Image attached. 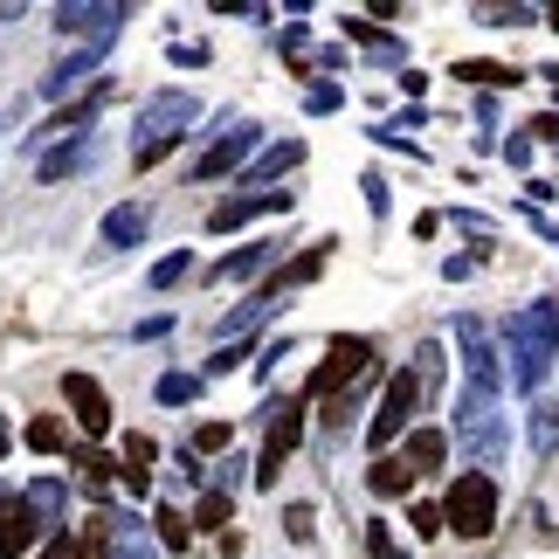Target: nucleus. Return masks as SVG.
I'll use <instances>...</instances> for the list:
<instances>
[{
	"label": "nucleus",
	"mask_w": 559,
	"mask_h": 559,
	"mask_svg": "<svg viewBox=\"0 0 559 559\" xmlns=\"http://www.w3.org/2000/svg\"><path fill=\"white\" fill-rule=\"evenodd\" d=\"M504 359H511V386L519 394H539L546 367L559 359V311L552 305H525L504 318Z\"/></svg>",
	"instance_id": "f257e3e1"
},
{
	"label": "nucleus",
	"mask_w": 559,
	"mask_h": 559,
	"mask_svg": "<svg viewBox=\"0 0 559 559\" xmlns=\"http://www.w3.org/2000/svg\"><path fill=\"white\" fill-rule=\"evenodd\" d=\"M449 428H456V442H463V456L490 469V463H504V407H498V386H463L456 407H449Z\"/></svg>",
	"instance_id": "f03ea898"
},
{
	"label": "nucleus",
	"mask_w": 559,
	"mask_h": 559,
	"mask_svg": "<svg viewBox=\"0 0 559 559\" xmlns=\"http://www.w3.org/2000/svg\"><path fill=\"white\" fill-rule=\"evenodd\" d=\"M201 118V104H193L187 91H159V97H145V111H139V145H132V166H159L174 145L187 139V124Z\"/></svg>",
	"instance_id": "7ed1b4c3"
},
{
	"label": "nucleus",
	"mask_w": 559,
	"mask_h": 559,
	"mask_svg": "<svg viewBox=\"0 0 559 559\" xmlns=\"http://www.w3.org/2000/svg\"><path fill=\"white\" fill-rule=\"evenodd\" d=\"M442 525L456 539H490V525H498V477L490 469H463L442 498Z\"/></svg>",
	"instance_id": "20e7f679"
},
{
	"label": "nucleus",
	"mask_w": 559,
	"mask_h": 559,
	"mask_svg": "<svg viewBox=\"0 0 559 559\" xmlns=\"http://www.w3.org/2000/svg\"><path fill=\"white\" fill-rule=\"evenodd\" d=\"M373 367H380V359H373L367 338H332V359L305 380V394H325V401H332V394H346V386H353L359 373H373Z\"/></svg>",
	"instance_id": "39448f33"
},
{
	"label": "nucleus",
	"mask_w": 559,
	"mask_h": 559,
	"mask_svg": "<svg viewBox=\"0 0 559 559\" xmlns=\"http://www.w3.org/2000/svg\"><path fill=\"white\" fill-rule=\"evenodd\" d=\"M415 401H421V380L415 373H394L386 380V394H380V407H373V421H367V442L386 456V442L401 436L407 421H415Z\"/></svg>",
	"instance_id": "423d86ee"
},
{
	"label": "nucleus",
	"mask_w": 559,
	"mask_h": 559,
	"mask_svg": "<svg viewBox=\"0 0 559 559\" xmlns=\"http://www.w3.org/2000/svg\"><path fill=\"white\" fill-rule=\"evenodd\" d=\"M305 442V401H276L270 407V436H263V463H255V484H276V469H284V456Z\"/></svg>",
	"instance_id": "0eeeda50"
},
{
	"label": "nucleus",
	"mask_w": 559,
	"mask_h": 559,
	"mask_svg": "<svg viewBox=\"0 0 559 559\" xmlns=\"http://www.w3.org/2000/svg\"><path fill=\"white\" fill-rule=\"evenodd\" d=\"M255 139H263V124H249V118H235L222 139L207 145L201 159H193V180H222V174H235V166H242L249 153H255Z\"/></svg>",
	"instance_id": "6e6552de"
},
{
	"label": "nucleus",
	"mask_w": 559,
	"mask_h": 559,
	"mask_svg": "<svg viewBox=\"0 0 559 559\" xmlns=\"http://www.w3.org/2000/svg\"><path fill=\"white\" fill-rule=\"evenodd\" d=\"M49 532H41L35 519V504L28 498H0V559H28Z\"/></svg>",
	"instance_id": "1a4fd4ad"
},
{
	"label": "nucleus",
	"mask_w": 559,
	"mask_h": 559,
	"mask_svg": "<svg viewBox=\"0 0 559 559\" xmlns=\"http://www.w3.org/2000/svg\"><path fill=\"white\" fill-rule=\"evenodd\" d=\"M62 401H70L83 436H104V428H111V394H104L91 373H62Z\"/></svg>",
	"instance_id": "9d476101"
},
{
	"label": "nucleus",
	"mask_w": 559,
	"mask_h": 559,
	"mask_svg": "<svg viewBox=\"0 0 559 559\" xmlns=\"http://www.w3.org/2000/svg\"><path fill=\"white\" fill-rule=\"evenodd\" d=\"M456 346H463L469 386H498V338H490L484 318H456Z\"/></svg>",
	"instance_id": "9b49d317"
},
{
	"label": "nucleus",
	"mask_w": 559,
	"mask_h": 559,
	"mask_svg": "<svg viewBox=\"0 0 559 559\" xmlns=\"http://www.w3.org/2000/svg\"><path fill=\"white\" fill-rule=\"evenodd\" d=\"M56 28L62 35H118L124 28V8H111V0H62L56 8Z\"/></svg>",
	"instance_id": "f8f14e48"
},
{
	"label": "nucleus",
	"mask_w": 559,
	"mask_h": 559,
	"mask_svg": "<svg viewBox=\"0 0 559 559\" xmlns=\"http://www.w3.org/2000/svg\"><path fill=\"white\" fill-rule=\"evenodd\" d=\"M255 214H290V193H235V201H222V207L207 214V228H214V235H228V228L255 222Z\"/></svg>",
	"instance_id": "ddd939ff"
},
{
	"label": "nucleus",
	"mask_w": 559,
	"mask_h": 559,
	"mask_svg": "<svg viewBox=\"0 0 559 559\" xmlns=\"http://www.w3.org/2000/svg\"><path fill=\"white\" fill-rule=\"evenodd\" d=\"M104 104H111V83H104V76H97V83H91V91H83L76 104H62V111H56L49 124H41V139H62V132H70V139H76V132H91V118L104 111Z\"/></svg>",
	"instance_id": "4468645a"
},
{
	"label": "nucleus",
	"mask_w": 559,
	"mask_h": 559,
	"mask_svg": "<svg viewBox=\"0 0 559 559\" xmlns=\"http://www.w3.org/2000/svg\"><path fill=\"white\" fill-rule=\"evenodd\" d=\"M91 159H97V132H76L70 145H49V153H41V180H70Z\"/></svg>",
	"instance_id": "2eb2a0df"
},
{
	"label": "nucleus",
	"mask_w": 559,
	"mask_h": 559,
	"mask_svg": "<svg viewBox=\"0 0 559 559\" xmlns=\"http://www.w3.org/2000/svg\"><path fill=\"white\" fill-rule=\"evenodd\" d=\"M270 263H276V242H249V249H235V255L214 263V284H255Z\"/></svg>",
	"instance_id": "dca6fc26"
},
{
	"label": "nucleus",
	"mask_w": 559,
	"mask_h": 559,
	"mask_svg": "<svg viewBox=\"0 0 559 559\" xmlns=\"http://www.w3.org/2000/svg\"><path fill=\"white\" fill-rule=\"evenodd\" d=\"M332 249H338V242H311V249H297L290 263L276 270V276H270V297H276V290H297V284H311V276H318V270L332 263Z\"/></svg>",
	"instance_id": "f3484780"
},
{
	"label": "nucleus",
	"mask_w": 559,
	"mask_h": 559,
	"mask_svg": "<svg viewBox=\"0 0 559 559\" xmlns=\"http://www.w3.org/2000/svg\"><path fill=\"white\" fill-rule=\"evenodd\" d=\"M145 228H153V207H145V201H132V207H111V214H104V242H111V249H132V242H145Z\"/></svg>",
	"instance_id": "a211bd4d"
},
{
	"label": "nucleus",
	"mask_w": 559,
	"mask_h": 559,
	"mask_svg": "<svg viewBox=\"0 0 559 559\" xmlns=\"http://www.w3.org/2000/svg\"><path fill=\"white\" fill-rule=\"evenodd\" d=\"M449 76L456 83H484V91H511V83H525L511 62H490V56H463V62H449Z\"/></svg>",
	"instance_id": "6ab92c4d"
},
{
	"label": "nucleus",
	"mask_w": 559,
	"mask_h": 559,
	"mask_svg": "<svg viewBox=\"0 0 559 559\" xmlns=\"http://www.w3.org/2000/svg\"><path fill=\"white\" fill-rule=\"evenodd\" d=\"M21 498L35 504V519H41V532H70L62 525V511H70V490H62V477H41V484H28Z\"/></svg>",
	"instance_id": "aec40b11"
},
{
	"label": "nucleus",
	"mask_w": 559,
	"mask_h": 559,
	"mask_svg": "<svg viewBox=\"0 0 559 559\" xmlns=\"http://www.w3.org/2000/svg\"><path fill=\"white\" fill-rule=\"evenodd\" d=\"M367 484H373V498H407V490H415V469H407L401 456H373Z\"/></svg>",
	"instance_id": "412c9836"
},
{
	"label": "nucleus",
	"mask_w": 559,
	"mask_h": 559,
	"mask_svg": "<svg viewBox=\"0 0 559 559\" xmlns=\"http://www.w3.org/2000/svg\"><path fill=\"white\" fill-rule=\"evenodd\" d=\"M111 552L118 559H159L153 546H145V525L132 519V511H111Z\"/></svg>",
	"instance_id": "4be33fe9"
},
{
	"label": "nucleus",
	"mask_w": 559,
	"mask_h": 559,
	"mask_svg": "<svg viewBox=\"0 0 559 559\" xmlns=\"http://www.w3.org/2000/svg\"><path fill=\"white\" fill-rule=\"evenodd\" d=\"M442 456H449V436H442V428H415V436H407V449H401L407 469H436Z\"/></svg>",
	"instance_id": "5701e85b"
},
{
	"label": "nucleus",
	"mask_w": 559,
	"mask_h": 559,
	"mask_svg": "<svg viewBox=\"0 0 559 559\" xmlns=\"http://www.w3.org/2000/svg\"><path fill=\"white\" fill-rule=\"evenodd\" d=\"M290 166H305V139H284V145H270V153L249 166V180H284Z\"/></svg>",
	"instance_id": "b1692460"
},
{
	"label": "nucleus",
	"mask_w": 559,
	"mask_h": 559,
	"mask_svg": "<svg viewBox=\"0 0 559 559\" xmlns=\"http://www.w3.org/2000/svg\"><path fill=\"white\" fill-rule=\"evenodd\" d=\"M70 463H76V477H83V490H97V498H104V490H111V456H104V449H91V442H83V449H70Z\"/></svg>",
	"instance_id": "393cba45"
},
{
	"label": "nucleus",
	"mask_w": 559,
	"mask_h": 559,
	"mask_svg": "<svg viewBox=\"0 0 559 559\" xmlns=\"http://www.w3.org/2000/svg\"><path fill=\"white\" fill-rule=\"evenodd\" d=\"M97 62H104V49H83V56H62V62H56V70H49V83H41V91H49V97H62V91H76V76H91V70H97Z\"/></svg>",
	"instance_id": "a878e982"
},
{
	"label": "nucleus",
	"mask_w": 559,
	"mask_h": 559,
	"mask_svg": "<svg viewBox=\"0 0 559 559\" xmlns=\"http://www.w3.org/2000/svg\"><path fill=\"white\" fill-rule=\"evenodd\" d=\"M153 532H159V546H166V552H187V546H193V519H187V511H174V504H159Z\"/></svg>",
	"instance_id": "bb28decb"
},
{
	"label": "nucleus",
	"mask_w": 559,
	"mask_h": 559,
	"mask_svg": "<svg viewBox=\"0 0 559 559\" xmlns=\"http://www.w3.org/2000/svg\"><path fill=\"white\" fill-rule=\"evenodd\" d=\"M76 559H111V511L83 519V532H76Z\"/></svg>",
	"instance_id": "cd10ccee"
},
{
	"label": "nucleus",
	"mask_w": 559,
	"mask_h": 559,
	"mask_svg": "<svg viewBox=\"0 0 559 559\" xmlns=\"http://www.w3.org/2000/svg\"><path fill=\"white\" fill-rule=\"evenodd\" d=\"M228 519H235V498H228V490H207V498L193 504V532H228Z\"/></svg>",
	"instance_id": "c85d7f7f"
},
{
	"label": "nucleus",
	"mask_w": 559,
	"mask_h": 559,
	"mask_svg": "<svg viewBox=\"0 0 559 559\" xmlns=\"http://www.w3.org/2000/svg\"><path fill=\"white\" fill-rule=\"evenodd\" d=\"M559 449V401H539L532 407V456H552Z\"/></svg>",
	"instance_id": "c756f323"
},
{
	"label": "nucleus",
	"mask_w": 559,
	"mask_h": 559,
	"mask_svg": "<svg viewBox=\"0 0 559 559\" xmlns=\"http://www.w3.org/2000/svg\"><path fill=\"white\" fill-rule=\"evenodd\" d=\"M153 394H159L166 407H187L193 394H201V373H159V386H153Z\"/></svg>",
	"instance_id": "7c9ffc66"
},
{
	"label": "nucleus",
	"mask_w": 559,
	"mask_h": 559,
	"mask_svg": "<svg viewBox=\"0 0 559 559\" xmlns=\"http://www.w3.org/2000/svg\"><path fill=\"white\" fill-rule=\"evenodd\" d=\"M28 449L56 456V449H62V421H56V415H35V421H28Z\"/></svg>",
	"instance_id": "2f4dec72"
},
{
	"label": "nucleus",
	"mask_w": 559,
	"mask_h": 559,
	"mask_svg": "<svg viewBox=\"0 0 559 559\" xmlns=\"http://www.w3.org/2000/svg\"><path fill=\"white\" fill-rule=\"evenodd\" d=\"M228 436H235L228 421H201V428H193V442H187V449H193V456H214V449H228Z\"/></svg>",
	"instance_id": "473e14b6"
},
{
	"label": "nucleus",
	"mask_w": 559,
	"mask_h": 559,
	"mask_svg": "<svg viewBox=\"0 0 559 559\" xmlns=\"http://www.w3.org/2000/svg\"><path fill=\"white\" fill-rule=\"evenodd\" d=\"M187 270H193V255H187V249H174V255H166V263H153V290H174Z\"/></svg>",
	"instance_id": "72a5a7b5"
},
{
	"label": "nucleus",
	"mask_w": 559,
	"mask_h": 559,
	"mask_svg": "<svg viewBox=\"0 0 559 559\" xmlns=\"http://www.w3.org/2000/svg\"><path fill=\"white\" fill-rule=\"evenodd\" d=\"M284 532H290L297 546H305L311 532H318V511H311V504H284Z\"/></svg>",
	"instance_id": "f704fd0d"
},
{
	"label": "nucleus",
	"mask_w": 559,
	"mask_h": 559,
	"mask_svg": "<svg viewBox=\"0 0 559 559\" xmlns=\"http://www.w3.org/2000/svg\"><path fill=\"white\" fill-rule=\"evenodd\" d=\"M338 28H346V35L359 41V49H380V41H386V28H373L367 14H346V21H338Z\"/></svg>",
	"instance_id": "c9c22d12"
},
{
	"label": "nucleus",
	"mask_w": 559,
	"mask_h": 559,
	"mask_svg": "<svg viewBox=\"0 0 559 559\" xmlns=\"http://www.w3.org/2000/svg\"><path fill=\"white\" fill-rule=\"evenodd\" d=\"M35 559H76V532H49V539L35 546Z\"/></svg>",
	"instance_id": "e433bc0d"
},
{
	"label": "nucleus",
	"mask_w": 559,
	"mask_h": 559,
	"mask_svg": "<svg viewBox=\"0 0 559 559\" xmlns=\"http://www.w3.org/2000/svg\"><path fill=\"white\" fill-rule=\"evenodd\" d=\"M338 97H346L338 83H318V91L305 97V111H311V118H325V111H338Z\"/></svg>",
	"instance_id": "4c0bfd02"
},
{
	"label": "nucleus",
	"mask_w": 559,
	"mask_h": 559,
	"mask_svg": "<svg viewBox=\"0 0 559 559\" xmlns=\"http://www.w3.org/2000/svg\"><path fill=\"white\" fill-rule=\"evenodd\" d=\"M159 449H153V436H124V469H145Z\"/></svg>",
	"instance_id": "58836bf2"
},
{
	"label": "nucleus",
	"mask_w": 559,
	"mask_h": 559,
	"mask_svg": "<svg viewBox=\"0 0 559 559\" xmlns=\"http://www.w3.org/2000/svg\"><path fill=\"white\" fill-rule=\"evenodd\" d=\"M367 552H373V559H407V552L394 546V532H386V525H367Z\"/></svg>",
	"instance_id": "ea45409f"
},
{
	"label": "nucleus",
	"mask_w": 559,
	"mask_h": 559,
	"mask_svg": "<svg viewBox=\"0 0 559 559\" xmlns=\"http://www.w3.org/2000/svg\"><path fill=\"white\" fill-rule=\"evenodd\" d=\"M415 532H421V539H442V504H415Z\"/></svg>",
	"instance_id": "a19ab883"
},
{
	"label": "nucleus",
	"mask_w": 559,
	"mask_h": 559,
	"mask_svg": "<svg viewBox=\"0 0 559 559\" xmlns=\"http://www.w3.org/2000/svg\"><path fill=\"white\" fill-rule=\"evenodd\" d=\"M249 359V346H214V359H207V373H228V367H242Z\"/></svg>",
	"instance_id": "79ce46f5"
},
{
	"label": "nucleus",
	"mask_w": 559,
	"mask_h": 559,
	"mask_svg": "<svg viewBox=\"0 0 559 559\" xmlns=\"http://www.w3.org/2000/svg\"><path fill=\"white\" fill-rule=\"evenodd\" d=\"M484 21H498V28H525L532 8H484Z\"/></svg>",
	"instance_id": "37998d69"
},
{
	"label": "nucleus",
	"mask_w": 559,
	"mask_h": 559,
	"mask_svg": "<svg viewBox=\"0 0 559 559\" xmlns=\"http://www.w3.org/2000/svg\"><path fill=\"white\" fill-rule=\"evenodd\" d=\"M525 139H546V145H559V111H546V118H532V124H525Z\"/></svg>",
	"instance_id": "c03bdc74"
},
{
	"label": "nucleus",
	"mask_w": 559,
	"mask_h": 559,
	"mask_svg": "<svg viewBox=\"0 0 559 559\" xmlns=\"http://www.w3.org/2000/svg\"><path fill=\"white\" fill-rule=\"evenodd\" d=\"M359 193H367V207H373V214H386V180H380V174L359 180Z\"/></svg>",
	"instance_id": "a18cd8bd"
},
{
	"label": "nucleus",
	"mask_w": 559,
	"mask_h": 559,
	"mask_svg": "<svg viewBox=\"0 0 559 559\" xmlns=\"http://www.w3.org/2000/svg\"><path fill=\"white\" fill-rule=\"evenodd\" d=\"M235 484H242V463H235V456H228L222 469H214V490H228V498H235Z\"/></svg>",
	"instance_id": "49530a36"
},
{
	"label": "nucleus",
	"mask_w": 559,
	"mask_h": 559,
	"mask_svg": "<svg viewBox=\"0 0 559 559\" xmlns=\"http://www.w3.org/2000/svg\"><path fill=\"white\" fill-rule=\"evenodd\" d=\"M174 477H180V484L201 477V456H193V449H180V456H174Z\"/></svg>",
	"instance_id": "de8ad7c7"
},
{
	"label": "nucleus",
	"mask_w": 559,
	"mask_h": 559,
	"mask_svg": "<svg viewBox=\"0 0 559 559\" xmlns=\"http://www.w3.org/2000/svg\"><path fill=\"white\" fill-rule=\"evenodd\" d=\"M305 41H311V28H305V21H290V28H284V49H290V56H305Z\"/></svg>",
	"instance_id": "09e8293b"
},
{
	"label": "nucleus",
	"mask_w": 559,
	"mask_h": 559,
	"mask_svg": "<svg viewBox=\"0 0 559 559\" xmlns=\"http://www.w3.org/2000/svg\"><path fill=\"white\" fill-rule=\"evenodd\" d=\"M552 311H559V297H552Z\"/></svg>",
	"instance_id": "8fccbe9b"
}]
</instances>
